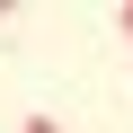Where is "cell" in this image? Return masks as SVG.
<instances>
[{"label":"cell","mask_w":133,"mask_h":133,"mask_svg":"<svg viewBox=\"0 0 133 133\" xmlns=\"http://www.w3.org/2000/svg\"><path fill=\"white\" fill-rule=\"evenodd\" d=\"M18 133H62V124H53V115H27V124H18Z\"/></svg>","instance_id":"1"},{"label":"cell","mask_w":133,"mask_h":133,"mask_svg":"<svg viewBox=\"0 0 133 133\" xmlns=\"http://www.w3.org/2000/svg\"><path fill=\"white\" fill-rule=\"evenodd\" d=\"M115 27H124V44H133V0H124V9H115Z\"/></svg>","instance_id":"2"}]
</instances>
